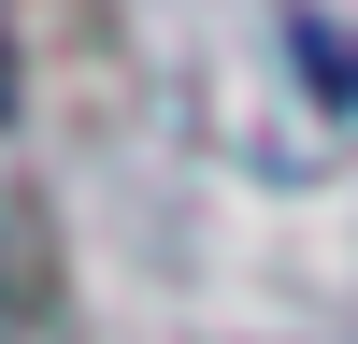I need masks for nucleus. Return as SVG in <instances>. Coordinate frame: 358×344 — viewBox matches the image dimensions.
Here are the masks:
<instances>
[{
	"instance_id": "obj_1",
	"label": "nucleus",
	"mask_w": 358,
	"mask_h": 344,
	"mask_svg": "<svg viewBox=\"0 0 358 344\" xmlns=\"http://www.w3.org/2000/svg\"><path fill=\"white\" fill-rule=\"evenodd\" d=\"M0 72H15V57H0ZM0 101H15V86H0Z\"/></svg>"
}]
</instances>
